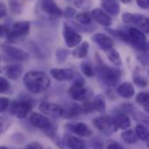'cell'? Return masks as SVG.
Returning a JSON list of instances; mask_svg holds the SVG:
<instances>
[{"label": "cell", "mask_w": 149, "mask_h": 149, "mask_svg": "<svg viewBox=\"0 0 149 149\" xmlns=\"http://www.w3.org/2000/svg\"><path fill=\"white\" fill-rule=\"evenodd\" d=\"M23 81L26 88L32 94L44 92L51 84L48 74L42 71H29L25 74Z\"/></svg>", "instance_id": "1"}, {"label": "cell", "mask_w": 149, "mask_h": 149, "mask_svg": "<svg viewBox=\"0 0 149 149\" xmlns=\"http://www.w3.org/2000/svg\"><path fill=\"white\" fill-rule=\"evenodd\" d=\"M97 60H98V64H97V70H98V73L100 77V79L107 84L109 86H115L118 81L120 79V72L119 70H116V69H112L110 68L107 65H105L102 62V60L100 59V57L96 55Z\"/></svg>", "instance_id": "2"}, {"label": "cell", "mask_w": 149, "mask_h": 149, "mask_svg": "<svg viewBox=\"0 0 149 149\" xmlns=\"http://www.w3.org/2000/svg\"><path fill=\"white\" fill-rule=\"evenodd\" d=\"M37 10L43 17L51 19L59 18L63 15V11L54 0H39Z\"/></svg>", "instance_id": "3"}, {"label": "cell", "mask_w": 149, "mask_h": 149, "mask_svg": "<svg viewBox=\"0 0 149 149\" xmlns=\"http://www.w3.org/2000/svg\"><path fill=\"white\" fill-rule=\"evenodd\" d=\"M2 59L8 62H24L29 59V54L18 48L10 45L1 46Z\"/></svg>", "instance_id": "4"}, {"label": "cell", "mask_w": 149, "mask_h": 149, "mask_svg": "<svg viewBox=\"0 0 149 149\" xmlns=\"http://www.w3.org/2000/svg\"><path fill=\"white\" fill-rule=\"evenodd\" d=\"M32 109V105L30 102L24 100H15L12 102L11 105L10 112L13 116L18 119H24L26 116H28Z\"/></svg>", "instance_id": "5"}, {"label": "cell", "mask_w": 149, "mask_h": 149, "mask_svg": "<svg viewBox=\"0 0 149 149\" xmlns=\"http://www.w3.org/2000/svg\"><path fill=\"white\" fill-rule=\"evenodd\" d=\"M130 37V43L137 49L143 51L145 44L147 42V35L140 29L132 27L128 30Z\"/></svg>", "instance_id": "6"}, {"label": "cell", "mask_w": 149, "mask_h": 149, "mask_svg": "<svg viewBox=\"0 0 149 149\" xmlns=\"http://www.w3.org/2000/svg\"><path fill=\"white\" fill-rule=\"evenodd\" d=\"M31 31V24L28 21H19L13 24L7 39L15 40L27 36Z\"/></svg>", "instance_id": "7"}, {"label": "cell", "mask_w": 149, "mask_h": 149, "mask_svg": "<svg viewBox=\"0 0 149 149\" xmlns=\"http://www.w3.org/2000/svg\"><path fill=\"white\" fill-rule=\"evenodd\" d=\"M63 37L65 40L66 44L69 48H74L77 47L81 40L82 37L80 34H78L74 28L68 25L67 24H64V29H63Z\"/></svg>", "instance_id": "8"}, {"label": "cell", "mask_w": 149, "mask_h": 149, "mask_svg": "<svg viewBox=\"0 0 149 149\" xmlns=\"http://www.w3.org/2000/svg\"><path fill=\"white\" fill-rule=\"evenodd\" d=\"M69 96L76 102H84L87 97V91L83 80H76L68 90Z\"/></svg>", "instance_id": "9"}, {"label": "cell", "mask_w": 149, "mask_h": 149, "mask_svg": "<svg viewBox=\"0 0 149 149\" xmlns=\"http://www.w3.org/2000/svg\"><path fill=\"white\" fill-rule=\"evenodd\" d=\"M93 125L100 132L107 134L110 131H115L112 123V117L108 114H104L94 118L93 120Z\"/></svg>", "instance_id": "10"}, {"label": "cell", "mask_w": 149, "mask_h": 149, "mask_svg": "<svg viewBox=\"0 0 149 149\" xmlns=\"http://www.w3.org/2000/svg\"><path fill=\"white\" fill-rule=\"evenodd\" d=\"M39 110L47 115L59 118V117H62L63 115L64 107L57 103H51V102H44L39 105Z\"/></svg>", "instance_id": "11"}, {"label": "cell", "mask_w": 149, "mask_h": 149, "mask_svg": "<svg viewBox=\"0 0 149 149\" xmlns=\"http://www.w3.org/2000/svg\"><path fill=\"white\" fill-rule=\"evenodd\" d=\"M66 128L79 137H89L92 135V130L84 122H73L66 125Z\"/></svg>", "instance_id": "12"}, {"label": "cell", "mask_w": 149, "mask_h": 149, "mask_svg": "<svg viewBox=\"0 0 149 149\" xmlns=\"http://www.w3.org/2000/svg\"><path fill=\"white\" fill-rule=\"evenodd\" d=\"M30 122L34 127L44 130H48L52 127V122L49 118L37 112H34L30 115Z\"/></svg>", "instance_id": "13"}, {"label": "cell", "mask_w": 149, "mask_h": 149, "mask_svg": "<svg viewBox=\"0 0 149 149\" xmlns=\"http://www.w3.org/2000/svg\"><path fill=\"white\" fill-rule=\"evenodd\" d=\"M92 41L96 43L100 49L104 50V51H108L113 47V40L111 37L105 35V34H101V33H98L95 34L92 37Z\"/></svg>", "instance_id": "14"}, {"label": "cell", "mask_w": 149, "mask_h": 149, "mask_svg": "<svg viewBox=\"0 0 149 149\" xmlns=\"http://www.w3.org/2000/svg\"><path fill=\"white\" fill-rule=\"evenodd\" d=\"M91 14H92L93 19H94L99 24L104 27H108L112 24V18L108 15V13H107L105 10L96 8L92 10Z\"/></svg>", "instance_id": "15"}, {"label": "cell", "mask_w": 149, "mask_h": 149, "mask_svg": "<svg viewBox=\"0 0 149 149\" xmlns=\"http://www.w3.org/2000/svg\"><path fill=\"white\" fill-rule=\"evenodd\" d=\"M112 123L113 127L115 131L117 129H123L126 130L131 126V120L130 118L127 116V114L124 113H118L115 115L112 116Z\"/></svg>", "instance_id": "16"}, {"label": "cell", "mask_w": 149, "mask_h": 149, "mask_svg": "<svg viewBox=\"0 0 149 149\" xmlns=\"http://www.w3.org/2000/svg\"><path fill=\"white\" fill-rule=\"evenodd\" d=\"M63 142L67 148L71 149H85L86 148V142L84 140L71 134H66Z\"/></svg>", "instance_id": "17"}, {"label": "cell", "mask_w": 149, "mask_h": 149, "mask_svg": "<svg viewBox=\"0 0 149 149\" xmlns=\"http://www.w3.org/2000/svg\"><path fill=\"white\" fill-rule=\"evenodd\" d=\"M24 68L19 63H12L4 68V73L11 80H18L23 74Z\"/></svg>", "instance_id": "18"}, {"label": "cell", "mask_w": 149, "mask_h": 149, "mask_svg": "<svg viewBox=\"0 0 149 149\" xmlns=\"http://www.w3.org/2000/svg\"><path fill=\"white\" fill-rule=\"evenodd\" d=\"M83 113L84 111H83L82 105H79L77 102H70L64 107L62 117L66 119H70V118L77 117Z\"/></svg>", "instance_id": "19"}, {"label": "cell", "mask_w": 149, "mask_h": 149, "mask_svg": "<svg viewBox=\"0 0 149 149\" xmlns=\"http://www.w3.org/2000/svg\"><path fill=\"white\" fill-rule=\"evenodd\" d=\"M50 74L55 80L59 81H71L74 77L73 70L69 69H52L50 70Z\"/></svg>", "instance_id": "20"}, {"label": "cell", "mask_w": 149, "mask_h": 149, "mask_svg": "<svg viewBox=\"0 0 149 149\" xmlns=\"http://www.w3.org/2000/svg\"><path fill=\"white\" fill-rule=\"evenodd\" d=\"M101 7L104 10L112 16H117L119 13L120 6L118 0H100Z\"/></svg>", "instance_id": "21"}, {"label": "cell", "mask_w": 149, "mask_h": 149, "mask_svg": "<svg viewBox=\"0 0 149 149\" xmlns=\"http://www.w3.org/2000/svg\"><path fill=\"white\" fill-rule=\"evenodd\" d=\"M117 93L119 94V96L125 99H130L134 95L135 90L133 85L131 82L126 81L119 86V88H117Z\"/></svg>", "instance_id": "22"}, {"label": "cell", "mask_w": 149, "mask_h": 149, "mask_svg": "<svg viewBox=\"0 0 149 149\" xmlns=\"http://www.w3.org/2000/svg\"><path fill=\"white\" fill-rule=\"evenodd\" d=\"M122 20L126 24H130L133 25L139 26L142 20L144 19V16L141 14H136V13H129V12H125L122 14Z\"/></svg>", "instance_id": "23"}, {"label": "cell", "mask_w": 149, "mask_h": 149, "mask_svg": "<svg viewBox=\"0 0 149 149\" xmlns=\"http://www.w3.org/2000/svg\"><path fill=\"white\" fill-rule=\"evenodd\" d=\"M88 50H89V43L88 42H84L75 48L73 51L72 52V55L74 58L83 59L87 56Z\"/></svg>", "instance_id": "24"}, {"label": "cell", "mask_w": 149, "mask_h": 149, "mask_svg": "<svg viewBox=\"0 0 149 149\" xmlns=\"http://www.w3.org/2000/svg\"><path fill=\"white\" fill-rule=\"evenodd\" d=\"M121 138L123 141L128 144H134L138 141L139 138L135 133V131L132 129H126L121 134Z\"/></svg>", "instance_id": "25"}, {"label": "cell", "mask_w": 149, "mask_h": 149, "mask_svg": "<svg viewBox=\"0 0 149 149\" xmlns=\"http://www.w3.org/2000/svg\"><path fill=\"white\" fill-rule=\"evenodd\" d=\"M93 107H94V110L99 113H104L106 111V101H105V97L102 95H98L94 97L93 99Z\"/></svg>", "instance_id": "26"}, {"label": "cell", "mask_w": 149, "mask_h": 149, "mask_svg": "<svg viewBox=\"0 0 149 149\" xmlns=\"http://www.w3.org/2000/svg\"><path fill=\"white\" fill-rule=\"evenodd\" d=\"M106 31L111 35L112 37H114L115 38L119 39V40H121L123 42H129L130 43V37H129V34L128 32H125V31H119V30H113V29H109V28H107Z\"/></svg>", "instance_id": "27"}, {"label": "cell", "mask_w": 149, "mask_h": 149, "mask_svg": "<svg viewBox=\"0 0 149 149\" xmlns=\"http://www.w3.org/2000/svg\"><path fill=\"white\" fill-rule=\"evenodd\" d=\"M77 22H78L80 24L82 25H89L91 23H92V19H93V17H92V14L87 12V11H85V12H81V13H78L75 17Z\"/></svg>", "instance_id": "28"}, {"label": "cell", "mask_w": 149, "mask_h": 149, "mask_svg": "<svg viewBox=\"0 0 149 149\" xmlns=\"http://www.w3.org/2000/svg\"><path fill=\"white\" fill-rule=\"evenodd\" d=\"M107 52V58L109 59V61L112 63V64H114L115 66H120L121 65V57L119 56V53L116 49H114L112 48Z\"/></svg>", "instance_id": "29"}, {"label": "cell", "mask_w": 149, "mask_h": 149, "mask_svg": "<svg viewBox=\"0 0 149 149\" xmlns=\"http://www.w3.org/2000/svg\"><path fill=\"white\" fill-rule=\"evenodd\" d=\"M135 133L138 138L141 141H149V130L143 125H137L135 127Z\"/></svg>", "instance_id": "30"}, {"label": "cell", "mask_w": 149, "mask_h": 149, "mask_svg": "<svg viewBox=\"0 0 149 149\" xmlns=\"http://www.w3.org/2000/svg\"><path fill=\"white\" fill-rule=\"evenodd\" d=\"M9 8L12 14L19 15L22 12V3L18 0H9Z\"/></svg>", "instance_id": "31"}, {"label": "cell", "mask_w": 149, "mask_h": 149, "mask_svg": "<svg viewBox=\"0 0 149 149\" xmlns=\"http://www.w3.org/2000/svg\"><path fill=\"white\" fill-rule=\"evenodd\" d=\"M80 68H81V70H82L83 74H85V76H87V77H93V76H94V74H95L94 70L91 66L90 63L84 62V63H81Z\"/></svg>", "instance_id": "32"}, {"label": "cell", "mask_w": 149, "mask_h": 149, "mask_svg": "<svg viewBox=\"0 0 149 149\" xmlns=\"http://www.w3.org/2000/svg\"><path fill=\"white\" fill-rule=\"evenodd\" d=\"M135 101L137 103H139L142 106H146L149 102V94L147 92L139 93L135 97Z\"/></svg>", "instance_id": "33"}, {"label": "cell", "mask_w": 149, "mask_h": 149, "mask_svg": "<svg viewBox=\"0 0 149 149\" xmlns=\"http://www.w3.org/2000/svg\"><path fill=\"white\" fill-rule=\"evenodd\" d=\"M11 88V84L8 81V80L5 77H1L0 78V92L1 93H5Z\"/></svg>", "instance_id": "34"}, {"label": "cell", "mask_w": 149, "mask_h": 149, "mask_svg": "<svg viewBox=\"0 0 149 149\" xmlns=\"http://www.w3.org/2000/svg\"><path fill=\"white\" fill-rule=\"evenodd\" d=\"M70 54L69 51H67L66 49H60L57 51L56 53V56H57V59L59 63L65 61L66 59V57L68 56V55Z\"/></svg>", "instance_id": "35"}, {"label": "cell", "mask_w": 149, "mask_h": 149, "mask_svg": "<svg viewBox=\"0 0 149 149\" xmlns=\"http://www.w3.org/2000/svg\"><path fill=\"white\" fill-rule=\"evenodd\" d=\"M83 111L84 113H91V112L95 111L94 107H93V102H91L89 100H85L83 104H82Z\"/></svg>", "instance_id": "36"}, {"label": "cell", "mask_w": 149, "mask_h": 149, "mask_svg": "<svg viewBox=\"0 0 149 149\" xmlns=\"http://www.w3.org/2000/svg\"><path fill=\"white\" fill-rule=\"evenodd\" d=\"M133 82L138 86V87H141V88H144L148 85V81L141 76V75H134L133 77Z\"/></svg>", "instance_id": "37"}, {"label": "cell", "mask_w": 149, "mask_h": 149, "mask_svg": "<svg viewBox=\"0 0 149 149\" xmlns=\"http://www.w3.org/2000/svg\"><path fill=\"white\" fill-rule=\"evenodd\" d=\"M139 27L146 35H148L149 37V17H145L142 22L141 23V24L139 25Z\"/></svg>", "instance_id": "38"}, {"label": "cell", "mask_w": 149, "mask_h": 149, "mask_svg": "<svg viewBox=\"0 0 149 149\" xmlns=\"http://www.w3.org/2000/svg\"><path fill=\"white\" fill-rule=\"evenodd\" d=\"M107 149H125L119 142L109 140L107 141Z\"/></svg>", "instance_id": "39"}, {"label": "cell", "mask_w": 149, "mask_h": 149, "mask_svg": "<svg viewBox=\"0 0 149 149\" xmlns=\"http://www.w3.org/2000/svg\"><path fill=\"white\" fill-rule=\"evenodd\" d=\"M63 14L67 18H73V17H76V10L73 7H67L64 10Z\"/></svg>", "instance_id": "40"}, {"label": "cell", "mask_w": 149, "mask_h": 149, "mask_svg": "<svg viewBox=\"0 0 149 149\" xmlns=\"http://www.w3.org/2000/svg\"><path fill=\"white\" fill-rule=\"evenodd\" d=\"M9 103H10V101H9L8 98H6V97H1V99H0V111H5L7 109L8 106H9Z\"/></svg>", "instance_id": "41"}, {"label": "cell", "mask_w": 149, "mask_h": 149, "mask_svg": "<svg viewBox=\"0 0 149 149\" xmlns=\"http://www.w3.org/2000/svg\"><path fill=\"white\" fill-rule=\"evenodd\" d=\"M11 32V28H9L6 25L2 24L0 27V36L1 37H8Z\"/></svg>", "instance_id": "42"}, {"label": "cell", "mask_w": 149, "mask_h": 149, "mask_svg": "<svg viewBox=\"0 0 149 149\" xmlns=\"http://www.w3.org/2000/svg\"><path fill=\"white\" fill-rule=\"evenodd\" d=\"M136 3L140 8L143 10L149 9V0H136Z\"/></svg>", "instance_id": "43"}, {"label": "cell", "mask_w": 149, "mask_h": 149, "mask_svg": "<svg viewBox=\"0 0 149 149\" xmlns=\"http://www.w3.org/2000/svg\"><path fill=\"white\" fill-rule=\"evenodd\" d=\"M22 149H43V147L40 143L36 142V141H32V142H30L28 145H26L24 148Z\"/></svg>", "instance_id": "44"}, {"label": "cell", "mask_w": 149, "mask_h": 149, "mask_svg": "<svg viewBox=\"0 0 149 149\" xmlns=\"http://www.w3.org/2000/svg\"><path fill=\"white\" fill-rule=\"evenodd\" d=\"M7 15V7L4 3H0V17L3 18Z\"/></svg>", "instance_id": "45"}, {"label": "cell", "mask_w": 149, "mask_h": 149, "mask_svg": "<svg viewBox=\"0 0 149 149\" xmlns=\"http://www.w3.org/2000/svg\"><path fill=\"white\" fill-rule=\"evenodd\" d=\"M92 147L93 149H103V145L100 141H96V142L93 143Z\"/></svg>", "instance_id": "46"}, {"label": "cell", "mask_w": 149, "mask_h": 149, "mask_svg": "<svg viewBox=\"0 0 149 149\" xmlns=\"http://www.w3.org/2000/svg\"><path fill=\"white\" fill-rule=\"evenodd\" d=\"M120 1H121L123 3H126V4H127V3H130L132 2V0H120Z\"/></svg>", "instance_id": "47"}, {"label": "cell", "mask_w": 149, "mask_h": 149, "mask_svg": "<svg viewBox=\"0 0 149 149\" xmlns=\"http://www.w3.org/2000/svg\"><path fill=\"white\" fill-rule=\"evenodd\" d=\"M144 108H145V110H146V112H148L149 113V102L146 105V106H144Z\"/></svg>", "instance_id": "48"}, {"label": "cell", "mask_w": 149, "mask_h": 149, "mask_svg": "<svg viewBox=\"0 0 149 149\" xmlns=\"http://www.w3.org/2000/svg\"><path fill=\"white\" fill-rule=\"evenodd\" d=\"M147 147H148V148L149 149V141H148V143H147Z\"/></svg>", "instance_id": "49"}, {"label": "cell", "mask_w": 149, "mask_h": 149, "mask_svg": "<svg viewBox=\"0 0 149 149\" xmlns=\"http://www.w3.org/2000/svg\"><path fill=\"white\" fill-rule=\"evenodd\" d=\"M0 149H8L6 147H1V148Z\"/></svg>", "instance_id": "50"}, {"label": "cell", "mask_w": 149, "mask_h": 149, "mask_svg": "<svg viewBox=\"0 0 149 149\" xmlns=\"http://www.w3.org/2000/svg\"><path fill=\"white\" fill-rule=\"evenodd\" d=\"M148 74H149V70H148Z\"/></svg>", "instance_id": "51"}]
</instances>
